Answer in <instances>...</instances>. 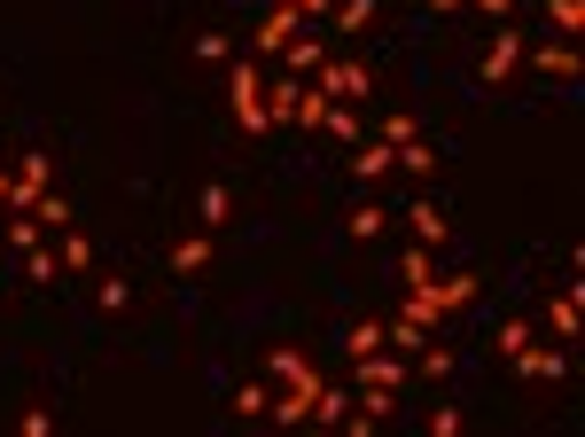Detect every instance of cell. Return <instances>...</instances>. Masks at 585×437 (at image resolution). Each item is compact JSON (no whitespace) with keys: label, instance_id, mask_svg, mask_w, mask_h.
I'll list each match as a JSON object with an SVG mask.
<instances>
[{"label":"cell","instance_id":"obj_1","mask_svg":"<svg viewBox=\"0 0 585 437\" xmlns=\"http://www.w3.org/2000/svg\"><path fill=\"white\" fill-rule=\"evenodd\" d=\"M266 63L258 55H234V78H227V102H234V125L242 133H266Z\"/></svg>","mask_w":585,"mask_h":437},{"label":"cell","instance_id":"obj_2","mask_svg":"<svg viewBox=\"0 0 585 437\" xmlns=\"http://www.w3.org/2000/svg\"><path fill=\"white\" fill-rule=\"evenodd\" d=\"M312 86H320V95H328V102H352V110H360V102L375 95V70H367V63H352V55H344V63H336V55H328V63L312 70Z\"/></svg>","mask_w":585,"mask_h":437},{"label":"cell","instance_id":"obj_3","mask_svg":"<svg viewBox=\"0 0 585 437\" xmlns=\"http://www.w3.org/2000/svg\"><path fill=\"white\" fill-rule=\"evenodd\" d=\"M516 70H523V32L499 24V32L484 40V55H476V78H484V86H508Z\"/></svg>","mask_w":585,"mask_h":437},{"label":"cell","instance_id":"obj_4","mask_svg":"<svg viewBox=\"0 0 585 437\" xmlns=\"http://www.w3.org/2000/svg\"><path fill=\"white\" fill-rule=\"evenodd\" d=\"M305 32V17L297 9H282V0H274V9H266V24L258 32H250V55H258V63H282V47Z\"/></svg>","mask_w":585,"mask_h":437},{"label":"cell","instance_id":"obj_5","mask_svg":"<svg viewBox=\"0 0 585 437\" xmlns=\"http://www.w3.org/2000/svg\"><path fill=\"white\" fill-rule=\"evenodd\" d=\"M398 227H406L413 242H430V250H445V242H453V219H445V211H438L430 196H413V204L398 211Z\"/></svg>","mask_w":585,"mask_h":437},{"label":"cell","instance_id":"obj_6","mask_svg":"<svg viewBox=\"0 0 585 437\" xmlns=\"http://www.w3.org/2000/svg\"><path fill=\"white\" fill-rule=\"evenodd\" d=\"M390 172H398V149H390V141H352V181H360L367 196L390 181Z\"/></svg>","mask_w":585,"mask_h":437},{"label":"cell","instance_id":"obj_7","mask_svg":"<svg viewBox=\"0 0 585 437\" xmlns=\"http://www.w3.org/2000/svg\"><path fill=\"white\" fill-rule=\"evenodd\" d=\"M508 368H516L523 383H562V375H570V343H531V352H516Z\"/></svg>","mask_w":585,"mask_h":437},{"label":"cell","instance_id":"obj_8","mask_svg":"<svg viewBox=\"0 0 585 437\" xmlns=\"http://www.w3.org/2000/svg\"><path fill=\"white\" fill-rule=\"evenodd\" d=\"M9 181H16V204H9V211H32V204H40V196L55 188V164H47V156L32 149V156H24V164L9 172Z\"/></svg>","mask_w":585,"mask_h":437},{"label":"cell","instance_id":"obj_9","mask_svg":"<svg viewBox=\"0 0 585 437\" xmlns=\"http://www.w3.org/2000/svg\"><path fill=\"white\" fill-rule=\"evenodd\" d=\"M320 63H328V40H320V32L305 24V32H297V40L282 47V70H289V78H312Z\"/></svg>","mask_w":585,"mask_h":437},{"label":"cell","instance_id":"obj_10","mask_svg":"<svg viewBox=\"0 0 585 437\" xmlns=\"http://www.w3.org/2000/svg\"><path fill=\"white\" fill-rule=\"evenodd\" d=\"M523 55H531L539 78H562V86L577 78V47H570V40H539V47H523Z\"/></svg>","mask_w":585,"mask_h":437},{"label":"cell","instance_id":"obj_11","mask_svg":"<svg viewBox=\"0 0 585 437\" xmlns=\"http://www.w3.org/2000/svg\"><path fill=\"white\" fill-rule=\"evenodd\" d=\"M398 282H406V289H438V250H430V242H406V250H398Z\"/></svg>","mask_w":585,"mask_h":437},{"label":"cell","instance_id":"obj_12","mask_svg":"<svg viewBox=\"0 0 585 437\" xmlns=\"http://www.w3.org/2000/svg\"><path fill=\"white\" fill-rule=\"evenodd\" d=\"M383 227H390V211H383V204H375V196H360V204H352V211H344V234H352V242H375V234H383Z\"/></svg>","mask_w":585,"mask_h":437},{"label":"cell","instance_id":"obj_13","mask_svg":"<svg viewBox=\"0 0 585 437\" xmlns=\"http://www.w3.org/2000/svg\"><path fill=\"white\" fill-rule=\"evenodd\" d=\"M547 336L554 343H577V282H562V297L547 305Z\"/></svg>","mask_w":585,"mask_h":437},{"label":"cell","instance_id":"obj_14","mask_svg":"<svg viewBox=\"0 0 585 437\" xmlns=\"http://www.w3.org/2000/svg\"><path fill=\"white\" fill-rule=\"evenodd\" d=\"M320 133L336 141V149H352V141H367V125H360V110L352 102H328V118H320Z\"/></svg>","mask_w":585,"mask_h":437},{"label":"cell","instance_id":"obj_15","mask_svg":"<svg viewBox=\"0 0 585 437\" xmlns=\"http://www.w3.org/2000/svg\"><path fill=\"white\" fill-rule=\"evenodd\" d=\"M320 118H328V95L312 78H297V102H289V125H305V133H320Z\"/></svg>","mask_w":585,"mask_h":437},{"label":"cell","instance_id":"obj_16","mask_svg":"<svg viewBox=\"0 0 585 437\" xmlns=\"http://www.w3.org/2000/svg\"><path fill=\"white\" fill-rule=\"evenodd\" d=\"M0 234H9V250H16V258H24V250H40V242H47V227H40V219H32V211H0Z\"/></svg>","mask_w":585,"mask_h":437},{"label":"cell","instance_id":"obj_17","mask_svg":"<svg viewBox=\"0 0 585 437\" xmlns=\"http://www.w3.org/2000/svg\"><path fill=\"white\" fill-rule=\"evenodd\" d=\"M430 297H438V305H445V313H468V305H476V297H484V282H476V274H468V266H461V274H453V282H438V289H430Z\"/></svg>","mask_w":585,"mask_h":437},{"label":"cell","instance_id":"obj_18","mask_svg":"<svg viewBox=\"0 0 585 437\" xmlns=\"http://www.w3.org/2000/svg\"><path fill=\"white\" fill-rule=\"evenodd\" d=\"M203 266H211V227H203V234H180V242H173V274H203Z\"/></svg>","mask_w":585,"mask_h":437},{"label":"cell","instance_id":"obj_19","mask_svg":"<svg viewBox=\"0 0 585 437\" xmlns=\"http://www.w3.org/2000/svg\"><path fill=\"white\" fill-rule=\"evenodd\" d=\"M398 172H406V181H430V172H438V149H430L422 133H413V141H398Z\"/></svg>","mask_w":585,"mask_h":437},{"label":"cell","instance_id":"obj_20","mask_svg":"<svg viewBox=\"0 0 585 437\" xmlns=\"http://www.w3.org/2000/svg\"><path fill=\"white\" fill-rule=\"evenodd\" d=\"M196 219H203V227H211V234H219V227H227V219H234V188H219V181H211V188H203V196H196Z\"/></svg>","mask_w":585,"mask_h":437},{"label":"cell","instance_id":"obj_21","mask_svg":"<svg viewBox=\"0 0 585 437\" xmlns=\"http://www.w3.org/2000/svg\"><path fill=\"white\" fill-rule=\"evenodd\" d=\"M344 414H352V391H344V383H320V398H312V422H320V429H336Z\"/></svg>","mask_w":585,"mask_h":437},{"label":"cell","instance_id":"obj_22","mask_svg":"<svg viewBox=\"0 0 585 437\" xmlns=\"http://www.w3.org/2000/svg\"><path fill=\"white\" fill-rule=\"evenodd\" d=\"M547 32L554 40H577L585 32V0H547Z\"/></svg>","mask_w":585,"mask_h":437},{"label":"cell","instance_id":"obj_23","mask_svg":"<svg viewBox=\"0 0 585 437\" xmlns=\"http://www.w3.org/2000/svg\"><path fill=\"white\" fill-rule=\"evenodd\" d=\"M55 258H63V274H87L95 266V242L78 234V227H63V242H55Z\"/></svg>","mask_w":585,"mask_h":437},{"label":"cell","instance_id":"obj_24","mask_svg":"<svg viewBox=\"0 0 585 437\" xmlns=\"http://www.w3.org/2000/svg\"><path fill=\"white\" fill-rule=\"evenodd\" d=\"M492 343H499V360H516V352H531V343H539V328L516 313V320H499V336H492Z\"/></svg>","mask_w":585,"mask_h":437},{"label":"cell","instance_id":"obj_25","mask_svg":"<svg viewBox=\"0 0 585 437\" xmlns=\"http://www.w3.org/2000/svg\"><path fill=\"white\" fill-rule=\"evenodd\" d=\"M258 102H266V125H289V102H297V78L282 70V78L266 86V95H258Z\"/></svg>","mask_w":585,"mask_h":437},{"label":"cell","instance_id":"obj_26","mask_svg":"<svg viewBox=\"0 0 585 437\" xmlns=\"http://www.w3.org/2000/svg\"><path fill=\"white\" fill-rule=\"evenodd\" d=\"M24 282H40V289H47V282H63V258H55L47 242H40V250H24Z\"/></svg>","mask_w":585,"mask_h":437},{"label":"cell","instance_id":"obj_27","mask_svg":"<svg viewBox=\"0 0 585 437\" xmlns=\"http://www.w3.org/2000/svg\"><path fill=\"white\" fill-rule=\"evenodd\" d=\"M344 352H352V360L383 352V320H352V328H344Z\"/></svg>","mask_w":585,"mask_h":437},{"label":"cell","instance_id":"obj_28","mask_svg":"<svg viewBox=\"0 0 585 437\" xmlns=\"http://www.w3.org/2000/svg\"><path fill=\"white\" fill-rule=\"evenodd\" d=\"M266 406H274V391H266V383H242L227 414H242V422H266Z\"/></svg>","mask_w":585,"mask_h":437},{"label":"cell","instance_id":"obj_29","mask_svg":"<svg viewBox=\"0 0 585 437\" xmlns=\"http://www.w3.org/2000/svg\"><path fill=\"white\" fill-rule=\"evenodd\" d=\"M328 24H336V32H367L375 24V0H344V9H328Z\"/></svg>","mask_w":585,"mask_h":437},{"label":"cell","instance_id":"obj_30","mask_svg":"<svg viewBox=\"0 0 585 437\" xmlns=\"http://www.w3.org/2000/svg\"><path fill=\"white\" fill-rule=\"evenodd\" d=\"M196 63H211V70L234 63V40H227V32H196Z\"/></svg>","mask_w":585,"mask_h":437},{"label":"cell","instance_id":"obj_31","mask_svg":"<svg viewBox=\"0 0 585 437\" xmlns=\"http://www.w3.org/2000/svg\"><path fill=\"white\" fill-rule=\"evenodd\" d=\"M406 360H413V368H422L430 383H438V375H453V352H445V343H422V352H406Z\"/></svg>","mask_w":585,"mask_h":437},{"label":"cell","instance_id":"obj_32","mask_svg":"<svg viewBox=\"0 0 585 437\" xmlns=\"http://www.w3.org/2000/svg\"><path fill=\"white\" fill-rule=\"evenodd\" d=\"M413 133H422V125H413V110H390V118H383V133H375V141H390V149H398V141H413Z\"/></svg>","mask_w":585,"mask_h":437},{"label":"cell","instance_id":"obj_33","mask_svg":"<svg viewBox=\"0 0 585 437\" xmlns=\"http://www.w3.org/2000/svg\"><path fill=\"white\" fill-rule=\"evenodd\" d=\"M32 219H40V227H70V204H63V196H55V188H47V196H40V204H32Z\"/></svg>","mask_w":585,"mask_h":437},{"label":"cell","instance_id":"obj_34","mask_svg":"<svg viewBox=\"0 0 585 437\" xmlns=\"http://www.w3.org/2000/svg\"><path fill=\"white\" fill-rule=\"evenodd\" d=\"M95 305H102V313H125V305H133V282H95Z\"/></svg>","mask_w":585,"mask_h":437},{"label":"cell","instance_id":"obj_35","mask_svg":"<svg viewBox=\"0 0 585 437\" xmlns=\"http://www.w3.org/2000/svg\"><path fill=\"white\" fill-rule=\"evenodd\" d=\"M282 9H297L305 24H328V9H336V0H282Z\"/></svg>","mask_w":585,"mask_h":437},{"label":"cell","instance_id":"obj_36","mask_svg":"<svg viewBox=\"0 0 585 437\" xmlns=\"http://www.w3.org/2000/svg\"><path fill=\"white\" fill-rule=\"evenodd\" d=\"M468 9H476L484 24H508V9H516V0H468Z\"/></svg>","mask_w":585,"mask_h":437},{"label":"cell","instance_id":"obj_37","mask_svg":"<svg viewBox=\"0 0 585 437\" xmlns=\"http://www.w3.org/2000/svg\"><path fill=\"white\" fill-rule=\"evenodd\" d=\"M16 204V181H9V172H0V211H9Z\"/></svg>","mask_w":585,"mask_h":437},{"label":"cell","instance_id":"obj_38","mask_svg":"<svg viewBox=\"0 0 585 437\" xmlns=\"http://www.w3.org/2000/svg\"><path fill=\"white\" fill-rule=\"evenodd\" d=\"M430 9H438V17H453V9H461V0H430Z\"/></svg>","mask_w":585,"mask_h":437}]
</instances>
